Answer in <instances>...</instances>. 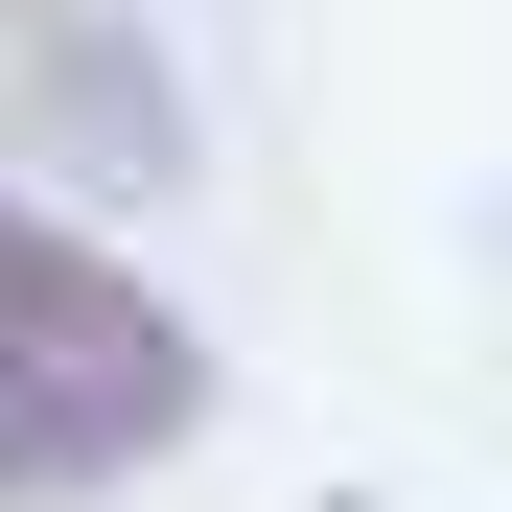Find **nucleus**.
<instances>
[{
  "label": "nucleus",
  "mask_w": 512,
  "mask_h": 512,
  "mask_svg": "<svg viewBox=\"0 0 512 512\" xmlns=\"http://www.w3.org/2000/svg\"><path fill=\"white\" fill-rule=\"evenodd\" d=\"M187 419H210V350L140 303V256L0 210V443H24V489H94L140 443H187Z\"/></svg>",
  "instance_id": "1"
},
{
  "label": "nucleus",
  "mask_w": 512,
  "mask_h": 512,
  "mask_svg": "<svg viewBox=\"0 0 512 512\" xmlns=\"http://www.w3.org/2000/svg\"><path fill=\"white\" fill-rule=\"evenodd\" d=\"M0 489H24V443H0Z\"/></svg>",
  "instance_id": "2"
}]
</instances>
